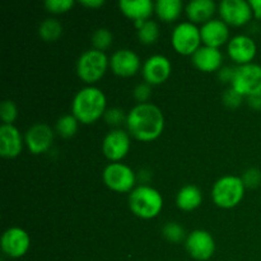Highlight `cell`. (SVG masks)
<instances>
[{"label": "cell", "instance_id": "cell-1", "mask_svg": "<svg viewBox=\"0 0 261 261\" xmlns=\"http://www.w3.org/2000/svg\"><path fill=\"white\" fill-rule=\"evenodd\" d=\"M125 124L130 137L140 142H153L165 130V115L154 103H137L127 112Z\"/></svg>", "mask_w": 261, "mask_h": 261}, {"label": "cell", "instance_id": "cell-2", "mask_svg": "<svg viewBox=\"0 0 261 261\" xmlns=\"http://www.w3.org/2000/svg\"><path fill=\"white\" fill-rule=\"evenodd\" d=\"M107 99L103 91L96 86L79 89L71 102V114L79 122L89 125L101 119L106 112Z\"/></svg>", "mask_w": 261, "mask_h": 261}, {"label": "cell", "instance_id": "cell-3", "mask_svg": "<svg viewBox=\"0 0 261 261\" xmlns=\"http://www.w3.org/2000/svg\"><path fill=\"white\" fill-rule=\"evenodd\" d=\"M130 211L142 219L155 218L163 209V196L157 189L149 185H139L129 194Z\"/></svg>", "mask_w": 261, "mask_h": 261}, {"label": "cell", "instance_id": "cell-4", "mask_svg": "<svg viewBox=\"0 0 261 261\" xmlns=\"http://www.w3.org/2000/svg\"><path fill=\"white\" fill-rule=\"evenodd\" d=\"M245 190L246 186L240 176H222L212 188V200L218 208L232 209L241 203Z\"/></svg>", "mask_w": 261, "mask_h": 261}, {"label": "cell", "instance_id": "cell-5", "mask_svg": "<svg viewBox=\"0 0 261 261\" xmlns=\"http://www.w3.org/2000/svg\"><path fill=\"white\" fill-rule=\"evenodd\" d=\"M109 66L110 59L107 58L103 51L89 48L79 56L76 60L75 69L78 76L84 83H87L88 86H93L106 74Z\"/></svg>", "mask_w": 261, "mask_h": 261}, {"label": "cell", "instance_id": "cell-6", "mask_svg": "<svg viewBox=\"0 0 261 261\" xmlns=\"http://www.w3.org/2000/svg\"><path fill=\"white\" fill-rule=\"evenodd\" d=\"M102 180L105 185L116 193H132L137 188L138 176L132 167L121 162H111L103 168Z\"/></svg>", "mask_w": 261, "mask_h": 261}, {"label": "cell", "instance_id": "cell-7", "mask_svg": "<svg viewBox=\"0 0 261 261\" xmlns=\"http://www.w3.org/2000/svg\"><path fill=\"white\" fill-rule=\"evenodd\" d=\"M200 28L191 22H181L173 28L171 35V43L175 51L180 55L193 56L200 47Z\"/></svg>", "mask_w": 261, "mask_h": 261}, {"label": "cell", "instance_id": "cell-8", "mask_svg": "<svg viewBox=\"0 0 261 261\" xmlns=\"http://www.w3.org/2000/svg\"><path fill=\"white\" fill-rule=\"evenodd\" d=\"M234 91L247 98L261 93V65L255 63L236 66V73L231 86Z\"/></svg>", "mask_w": 261, "mask_h": 261}, {"label": "cell", "instance_id": "cell-9", "mask_svg": "<svg viewBox=\"0 0 261 261\" xmlns=\"http://www.w3.org/2000/svg\"><path fill=\"white\" fill-rule=\"evenodd\" d=\"M185 249L194 260L206 261L216 252V241L205 229H195L186 237Z\"/></svg>", "mask_w": 261, "mask_h": 261}, {"label": "cell", "instance_id": "cell-10", "mask_svg": "<svg viewBox=\"0 0 261 261\" xmlns=\"http://www.w3.org/2000/svg\"><path fill=\"white\" fill-rule=\"evenodd\" d=\"M130 145L132 142L129 133L116 127L105 135L102 140V153L111 162H120L129 153Z\"/></svg>", "mask_w": 261, "mask_h": 261}, {"label": "cell", "instance_id": "cell-11", "mask_svg": "<svg viewBox=\"0 0 261 261\" xmlns=\"http://www.w3.org/2000/svg\"><path fill=\"white\" fill-rule=\"evenodd\" d=\"M0 247L8 257L19 259L30 250L31 237L20 227H10L2 234Z\"/></svg>", "mask_w": 261, "mask_h": 261}, {"label": "cell", "instance_id": "cell-12", "mask_svg": "<svg viewBox=\"0 0 261 261\" xmlns=\"http://www.w3.org/2000/svg\"><path fill=\"white\" fill-rule=\"evenodd\" d=\"M218 12L222 20L236 27L249 23L254 15L250 2L245 0H222L218 5Z\"/></svg>", "mask_w": 261, "mask_h": 261}, {"label": "cell", "instance_id": "cell-13", "mask_svg": "<svg viewBox=\"0 0 261 261\" xmlns=\"http://www.w3.org/2000/svg\"><path fill=\"white\" fill-rule=\"evenodd\" d=\"M53 127L46 122H37L28 127L24 134V144L32 154H42L51 148L54 142Z\"/></svg>", "mask_w": 261, "mask_h": 261}, {"label": "cell", "instance_id": "cell-14", "mask_svg": "<svg viewBox=\"0 0 261 261\" xmlns=\"http://www.w3.org/2000/svg\"><path fill=\"white\" fill-rule=\"evenodd\" d=\"M172 65L167 56L155 54L149 56L142 66V74L144 81L150 86H160L165 83L170 76Z\"/></svg>", "mask_w": 261, "mask_h": 261}, {"label": "cell", "instance_id": "cell-15", "mask_svg": "<svg viewBox=\"0 0 261 261\" xmlns=\"http://www.w3.org/2000/svg\"><path fill=\"white\" fill-rule=\"evenodd\" d=\"M227 51L228 55L237 66L246 65V64L252 63L257 53V46L254 38L250 36L244 35H236L228 41L227 43Z\"/></svg>", "mask_w": 261, "mask_h": 261}, {"label": "cell", "instance_id": "cell-16", "mask_svg": "<svg viewBox=\"0 0 261 261\" xmlns=\"http://www.w3.org/2000/svg\"><path fill=\"white\" fill-rule=\"evenodd\" d=\"M142 68L140 58L130 48H119L110 58V69L119 76H133Z\"/></svg>", "mask_w": 261, "mask_h": 261}, {"label": "cell", "instance_id": "cell-17", "mask_svg": "<svg viewBox=\"0 0 261 261\" xmlns=\"http://www.w3.org/2000/svg\"><path fill=\"white\" fill-rule=\"evenodd\" d=\"M201 42L205 46L219 48L224 43H228L229 28L221 18H213L200 27Z\"/></svg>", "mask_w": 261, "mask_h": 261}, {"label": "cell", "instance_id": "cell-18", "mask_svg": "<svg viewBox=\"0 0 261 261\" xmlns=\"http://www.w3.org/2000/svg\"><path fill=\"white\" fill-rule=\"evenodd\" d=\"M24 138L14 125L2 124L0 126V154L4 158H15L20 154Z\"/></svg>", "mask_w": 261, "mask_h": 261}, {"label": "cell", "instance_id": "cell-19", "mask_svg": "<svg viewBox=\"0 0 261 261\" xmlns=\"http://www.w3.org/2000/svg\"><path fill=\"white\" fill-rule=\"evenodd\" d=\"M191 61L199 70L212 73V71L219 70L222 68L223 55L219 48L203 45L193 54Z\"/></svg>", "mask_w": 261, "mask_h": 261}, {"label": "cell", "instance_id": "cell-20", "mask_svg": "<svg viewBox=\"0 0 261 261\" xmlns=\"http://www.w3.org/2000/svg\"><path fill=\"white\" fill-rule=\"evenodd\" d=\"M119 8L133 22L148 20L154 12V4L150 0H120Z\"/></svg>", "mask_w": 261, "mask_h": 261}, {"label": "cell", "instance_id": "cell-21", "mask_svg": "<svg viewBox=\"0 0 261 261\" xmlns=\"http://www.w3.org/2000/svg\"><path fill=\"white\" fill-rule=\"evenodd\" d=\"M217 10V4L213 0H191L186 4L185 12L189 18V22L206 23L213 19V15Z\"/></svg>", "mask_w": 261, "mask_h": 261}, {"label": "cell", "instance_id": "cell-22", "mask_svg": "<svg viewBox=\"0 0 261 261\" xmlns=\"http://www.w3.org/2000/svg\"><path fill=\"white\" fill-rule=\"evenodd\" d=\"M203 203V194L195 185H185L176 195V205L184 212H193Z\"/></svg>", "mask_w": 261, "mask_h": 261}, {"label": "cell", "instance_id": "cell-23", "mask_svg": "<svg viewBox=\"0 0 261 261\" xmlns=\"http://www.w3.org/2000/svg\"><path fill=\"white\" fill-rule=\"evenodd\" d=\"M181 12H182L181 0H157L154 3V13L163 22H173L180 17Z\"/></svg>", "mask_w": 261, "mask_h": 261}, {"label": "cell", "instance_id": "cell-24", "mask_svg": "<svg viewBox=\"0 0 261 261\" xmlns=\"http://www.w3.org/2000/svg\"><path fill=\"white\" fill-rule=\"evenodd\" d=\"M38 35L46 42L58 41L63 35V24L56 18H46L45 20L40 23Z\"/></svg>", "mask_w": 261, "mask_h": 261}, {"label": "cell", "instance_id": "cell-25", "mask_svg": "<svg viewBox=\"0 0 261 261\" xmlns=\"http://www.w3.org/2000/svg\"><path fill=\"white\" fill-rule=\"evenodd\" d=\"M79 121L76 120V117L73 114L63 115L61 117H59L56 120L55 124V132L58 133L60 137L63 138H71L75 135V133L78 132Z\"/></svg>", "mask_w": 261, "mask_h": 261}, {"label": "cell", "instance_id": "cell-26", "mask_svg": "<svg viewBox=\"0 0 261 261\" xmlns=\"http://www.w3.org/2000/svg\"><path fill=\"white\" fill-rule=\"evenodd\" d=\"M160 37V27L152 19L145 20L144 24L138 30V38L143 45H153Z\"/></svg>", "mask_w": 261, "mask_h": 261}, {"label": "cell", "instance_id": "cell-27", "mask_svg": "<svg viewBox=\"0 0 261 261\" xmlns=\"http://www.w3.org/2000/svg\"><path fill=\"white\" fill-rule=\"evenodd\" d=\"M92 45H93V48L99 51L107 50L110 46L112 45V41H114V35H112L111 31L109 28H97L96 31L93 32L91 37Z\"/></svg>", "mask_w": 261, "mask_h": 261}, {"label": "cell", "instance_id": "cell-28", "mask_svg": "<svg viewBox=\"0 0 261 261\" xmlns=\"http://www.w3.org/2000/svg\"><path fill=\"white\" fill-rule=\"evenodd\" d=\"M162 234L167 241L173 242V244H178L188 237L185 228L177 222H167L163 226Z\"/></svg>", "mask_w": 261, "mask_h": 261}, {"label": "cell", "instance_id": "cell-29", "mask_svg": "<svg viewBox=\"0 0 261 261\" xmlns=\"http://www.w3.org/2000/svg\"><path fill=\"white\" fill-rule=\"evenodd\" d=\"M18 116V109L17 105L12 101V99H4L0 103V119H2L3 124L13 125Z\"/></svg>", "mask_w": 261, "mask_h": 261}, {"label": "cell", "instance_id": "cell-30", "mask_svg": "<svg viewBox=\"0 0 261 261\" xmlns=\"http://www.w3.org/2000/svg\"><path fill=\"white\" fill-rule=\"evenodd\" d=\"M126 116L127 114H125V111L122 109L112 107V109L106 110V112L103 115V119L111 126H120L122 122H126Z\"/></svg>", "mask_w": 261, "mask_h": 261}, {"label": "cell", "instance_id": "cell-31", "mask_svg": "<svg viewBox=\"0 0 261 261\" xmlns=\"http://www.w3.org/2000/svg\"><path fill=\"white\" fill-rule=\"evenodd\" d=\"M74 7V0H46L45 8L54 14H63Z\"/></svg>", "mask_w": 261, "mask_h": 261}, {"label": "cell", "instance_id": "cell-32", "mask_svg": "<svg viewBox=\"0 0 261 261\" xmlns=\"http://www.w3.org/2000/svg\"><path fill=\"white\" fill-rule=\"evenodd\" d=\"M244 99L245 97L242 94H240L237 91H234L232 87L226 89L223 96H222V101L229 109H237V107H240L242 105V102H244Z\"/></svg>", "mask_w": 261, "mask_h": 261}, {"label": "cell", "instance_id": "cell-33", "mask_svg": "<svg viewBox=\"0 0 261 261\" xmlns=\"http://www.w3.org/2000/svg\"><path fill=\"white\" fill-rule=\"evenodd\" d=\"M241 178L242 181H244L246 188H250V189L257 188V186H260L261 184V171L259 168H255V167L247 168V170L242 173Z\"/></svg>", "mask_w": 261, "mask_h": 261}, {"label": "cell", "instance_id": "cell-34", "mask_svg": "<svg viewBox=\"0 0 261 261\" xmlns=\"http://www.w3.org/2000/svg\"><path fill=\"white\" fill-rule=\"evenodd\" d=\"M134 94V98L138 103H147L148 99L152 96V88H150V84H148L147 82H143L139 83L133 91Z\"/></svg>", "mask_w": 261, "mask_h": 261}, {"label": "cell", "instance_id": "cell-35", "mask_svg": "<svg viewBox=\"0 0 261 261\" xmlns=\"http://www.w3.org/2000/svg\"><path fill=\"white\" fill-rule=\"evenodd\" d=\"M234 73H236V66H222L218 70V78L222 83H229L231 86L232 81L234 78Z\"/></svg>", "mask_w": 261, "mask_h": 261}, {"label": "cell", "instance_id": "cell-36", "mask_svg": "<svg viewBox=\"0 0 261 261\" xmlns=\"http://www.w3.org/2000/svg\"><path fill=\"white\" fill-rule=\"evenodd\" d=\"M246 102L252 110L261 111V93H257V94H254V96L247 97Z\"/></svg>", "mask_w": 261, "mask_h": 261}, {"label": "cell", "instance_id": "cell-37", "mask_svg": "<svg viewBox=\"0 0 261 261\" xmlns=\"http://www.w3.org/2000/svg\"><path fill=\"white\" fill-rule=\"evenodd\" d=\"M250 5H251L255 18L261 19V0H250Z\"/></svg>", "mask_w": 261, "mask_h": 261}, {"label": "cell", "instance_id": "cell-38", "mask_svg": "<svg viewBox=\"0 0 261 261\" xmlns=\"http://www.w3.org/2000/svg\"><path fill=\"white\" fill-rule=\"evenodd\" d=\"M81 4L84 7L92 8V9H96V8L102 7L105 4L103 0H81Z\"/></svg>", "mask_w": 261, "mask_h": 261}]
</instances>
